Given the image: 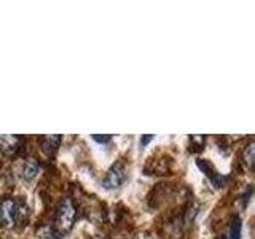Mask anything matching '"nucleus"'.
I'll return each instance as SVG.
<instances>
[{
    "mask_svg": "<svg viewBox=\"0 0 255 239\" xmlns=\"http://www.w3.org/2000/svg\"><path fill=\"white\" fill-rule=\"evenodd\" d=\"M75 215L77 209L72 199L64 198L58 206V211H56V228L59 230V233H69V231L74 228L75 223Z\"/></svg>",
    "mask_w": 255,
    "mask_h": 239,
    "instance_id": "obj_1",
    "label": "nucleus"
},
{
    "mask_svg": "<svg viewBox=\"0 0 255 239\" xmlns=\"http://www.w3.org/2000/svg\"><path fill=\"white\" fill-rule=\"evenodd\" d=\"M16 223V201L10 196H5L0 201V227L11 230Z\"/></svg>",
    "mask_w": 255,
    "mask_h": 239,
    "instance_id": "obj_2",
    "label": "nucleus"
},
{
    "mask_svg": "<svg viewBox=\"0 0 255 239\" xmlns=\"http://www.w3.org/2000/svg\"><path fill=\"white\" fill-rule=\"evenodd\" d=\"M125 175H126V172H125V166L122 161H117L115 164H112L110 169L106 174V177L102 180L104 188H107V190L118 188L125 182Z\"/></svg>",
    "mask_w": 255,
    "mask_h": 239,
    "instance_id": "obj_3",
    "label": "nucleus"
},
{
    "mask_svg": "<svg viewBox=\"0 0 255 239\" xmlns=\"http://www.w3.org/2000/svg\"><path fill=\"white\" fill-rule=\"evenodd\" d=\"M198 167L207 175V177L211 179V182L214 183L215 188L223 187L227 183V180H228V177H225V175H220L219 172H215L212 164L209 161H206V159H198Z\"/></svg>",
    "mask_w": 255,
    "mask_h": 239,
    "instance_id": "obj_4",
    "label": "nucleus"
},
{
    "mask_svg": "<svg viewBox=\"0 0 255 239\" xmlns=\"http://www.w3.org/2000/svg\"><path fill=\"white\" fill-rule=\"evenodd\" d=\"M38 171H40L38 161H37V159H34V158H30L21 167V177H22V180L29 182V180H32V179L35 177V175L38 174Z\"/></svg>",
    "mask_w": 255,
    "mask_h": 239,
    "instance_id": "obj_5",
    "label": "nucleus"
},
{
    "mask_svg": "<svg viewBox=\"0 0 255 239\" xmlns=\"http://www.w3.org/2000/svg\"><path fill=\"white\" fill-rule=\"evenodd\" d=\"M19 137L18 135H0V151L3 153H13L19 147Z\"/></svg>",
    "mask_w": 255,
    "mask_h": 239,
    "instance_id": "obj_6",
    "label": "nucleus"
},
{
    "mask_svg": "<svg viewBox=\"0 0 255 239\" xmlns=\"http://www.w3.org/2000/svg\"><path fill=\"white\" fill-rule=\"evenodd\" d=\"M61 140H62V137H61L59 134L45 135V137H42V148H43V151H46L48 155L54 153V151L58 150Z\"/></svg>",
    "mask_w": 255,
    "mask_h": 239,
    "instance_id": "obj_7",
    "label": "nucleus"
},
{
    "mask_svg": "<svg viewBox=\"0 0 255 239\" xmlns=\"http://www.w3.org/2000/svg\"><path fill=\"white\" fill-rule=\"evenodd\" d=\"M241 233H243V220L241 217L235 215L233 220L230 223V231H228L227 239H241Z\"/></svg>",
    "mask_w": 255,
    "mask_h": 239,
    "instance_id": "obj_8",
    "label": "nucleus"
},
{
    "mask_svg": "<svg viewBox=\"0 0 255 239\" xmlns=\"http://www.w3.org/2000/svg\"><path fill=\"white\" fill-rule=\"evenodd\" d=\"M243 158H244V163L247 164V167L252 169V167H254V159H255V143L254 142L247 143V147L243 151Z\"/></svg>",
    "mask_w": 255,
    "mask_h": 239,
    "instance_id": "obj_9",
    "label": "nucleus"
},
{
    "mask_svg": "<svg viewBox=\"0 0 255 239\" xmlns=\"http://www.w3.org/2000/svg\"><path fill=\"white\" fill-rule=\"evenodd\" d=\"M93 139L96 140V142H99V143H107V142H110V139H112V135H99V134H93Z\"/></svg>",
    "mask_w": 255,
    "mask_h": 239,
    "instance_id": "obj_10",
    "label": "nucleus"
},
{
    "mask_svg": "<svg viewBox=\"0 0 255 239\" xmlns=\"http://www.w3.org/2000/svg\"><path fill=\"white\" fill-rule=\"evenodd\" d=\"M153 139H155V135H153V134H147V135H142V137H140V145H142V147H145L147 143H148L150 140H153Z\"/></svg>",
    "mask_w": 255,
    "mask_h": 239,
    "instance_id": "obj_11",
    "label": "nucleus"
},
{
    "mask_svg": "<svg viewBox=\"0 0 255 239\" xmlns=\"http://www.w3.org/2000/svg\"><path fill=\"white\" fill-rule=\"evenodd\" d=\"M219 239H227V238H219Z\"/></svg>",
    "mask_w": 255,
    "mask_h": 239,
    "instance_id": "obj_12",
    "label": "nucleus"
}]
</instances>
